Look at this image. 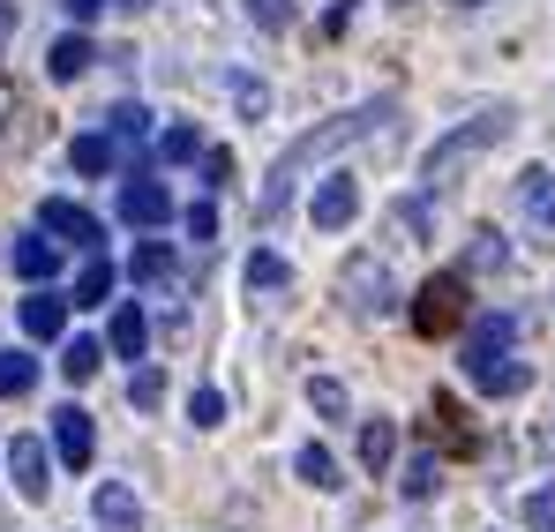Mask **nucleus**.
<instances>
[{
    "label": "nucleus",
    "instance_id": "nucleus-37",
    "mask_svg": "<svg viewBox=\"0 0 555 532\" xmlns=\"http://www.w3.org/2000/svg\"><path fill=\"white\" fill-rule=\"evenodd\" d=\"M233 180V151H203V187H225Z\"/></svg>",
    "mask_w": 555,
    "mask_h": 532
},
{
    "label": "nucleus",
    "instance_id": "nucleus-23",
    "mask_svg": "<svg viewBox=\"0 0 555 532\" xmlns=\"http://www.w3.org/2000/svg\"><path fill=\"white\" fill-rule=\"evenodd\" d=\"M285 285H293V263L278 248H256L248 256V293H285Z\"/></svg>",
    "mask_w": 555,
    "mask_h": 532
},
{
    "label": "nucleus",
    "instance_id": "nucleus-30",
    "mask_svg": "<svg viewBox=\"0 0 555 532\" xmlns=\"http://www.w3.org/2000/svg\"><path fill=\"white\" fill-rule=\"evenodd\" d=\"M511 263V248H503V233L488 225V233H473V248H465V270H503Z\"/></svg>",
    "mask_w": 555,
    "mask_h": 532
},
{
    "label": "nucleus",
    "instance_id": "nucleus-26",
    "mask_svg": "<svg viewBox=\"0 0 555 532\" xmlns=\"http://www.w3.org/2000/svg\"><path fill=\"white\" fill-rule=\"evenodd\" d=\"M105 135L143 151V143H151V113H143V105H113V113H105Z\"/></svg>",
    "mask_w": 555,
    "mask_h": 532
},
{
    "label": "nucleus",
    "instance_id": "nucleus-1",
    "mask_svg": "<svg viewBox=\"0 0 555 532\" xmlns=\"http://www.w3.org/2000/svg\"><path fill=\"white\" fill-rule=\"evenodd\" d=\"M390 113H398V98H375V105H353V113H338V120L308 128L300 143H285V151H278V166H271V180H263V195H256V218H263V225H278V218H285V203H293V187L315 173V166H323L331 151L361 143L375 120H390Z\"/></svg>",
    "mask_w": 555,
    "mask_h": 532
},
{
    "label": "nucleus",
    "instance_id": "nucleus-42",
    "mask_svg": "<svg viewBox=\"0 0 555 532\" xmlns=\"http://www.w3.org/2000/svg\"><path fill=\"white\" fill-rule=\"evenodd\" d=\"M451 8H488V0H451Z\"/></svg>",
    "mask_w": 555,
    "mask_h": 532
},
{
    "label": "nucleus",
    "instance_id": "nucleus-19",
    "mask_svg": "<svg viewBox=\"0 0 555 532\" xmlns=\"http://www.w3.org/2000/svg\"><path fill=\"white\" fill-rule=\"evenodd\" d=\"M113 300V263L105 256H83V270H76V293H68V308H105Z\"/></svg>",
    "mask_w": 555,
    "mask_h": 532
},
{
    "label": "nucleus",
    "instance_id": "nucleus-41",
    "mask_svg": "<svg viewBox=\"0 0 555 532\" xmlns=\"http://www.w3.org/2000/svg\"><path fill=\"white\" fill-rule=\"evenodd\" d=\"M113 8H128V15H143V8H151V0H113Z\"/></svg>",
    "mask_w": 555,
    "mask_h": 532
},
{
    "label": "nucleus",
    "instance_id": "nucleus-8",
    "mask_svg": "<svg viewBox=\"0 0 555 532\" xmlns=\"http://www.w3.org/2000/svg\"><path fill=\"white\" fill-rule=\"evenodd\" d=\"M173 218V195L158 187L151 173H135V180H120V225H135V233H158Z\"/></svg>",
    "mask_w": 555,
    "mask_h": 532
},
{
    "label": "nucleus",
    "instance_id": "nucleus-33",
    "mask_svg": "<svg viewBox=\"0 0 555 532\" xmlns=\"http://www.w3.org/2000/svg\"><path fill=\"white\" fill-rule=\"evenodd\" d=\"M248 23L256 30H293V0H248Z\"/></svg>",
    "mask_w": 555,
    "mask_h": 532
},
{
    "label": "nucleus",
    "instance_id": "nucleus-24",
    "mask_svg": "<svg viewBox=\"0 0 555 532\" xmlns=\"http://www.w3.org/2000/svg\"><path fill=\"white\" fill-rule=\"evenodd\" d=\"M390 457H398V428H390L383 413H375V420H361V465H369V472H383Z\"/></svg>",
    "mask_w": 555,
    "mask_h": 532
},
{
    "label": "nucleus",
    "instance_id": "nucleus-20",
    "mask_svg": "<svg viewBox=\"0 0 555 532\" xmlns=\"http://www.w3.org/2000/svg\"><path fill=\"white\" fill-rule=\"evenodd\" d=\"M210 143H203V128H188V120H173L166 135H158V166H195Z\"/></svg>",
    "mask_w": 555,
    "mask_h": 532
},
{
    "label": "nucleus",
    "instance_id": "nucleus-12",
    "mask_svg": "<svg viewBox=\"0 0 555 532\" xmlns=\"http://www.w3.org/2000/svg\"><path fill=\"white\" fill-rule=\"evenodd\" d=\"M61 256H68V248H61L53 233H23V241L8 248V270H15L23 285H53V270H61Z\"/></svg>",
    "mask_w": 555,
    "mask_h": 532
},
{
    "label": "nucleus",
    "instance_id": "nucleus-25",
    "mask_svg": "<svg viewBox=\"0 0 555 532\" xmlns=\"http://www.w3.org/2000/svg\"><path fill=\"white\" fill-rule=\"evenodd\" d=\"M128 277H143V285H166V277H173V248H166V241H143V248L128 256Z\"/></svg>",
    "mask_w": 555,
    "mask_h": 532
},
{
    "label": "nucleus",
    "instance_id": "nucleus-4",
    "mask_svg": "<svg viewBox=\"0 0 555 532\" xmlns=\"http://www.w3.org/2000/svg\"><path fill=\"white\" fill-rule=\"evenodd\" d=\"M465 270H443V277H428L421 293H413V330L421 338H459L465 330Z\"/></svg>",
    "mask_w": 555,
    "mask_h": 532
},
{
    "label": "nucleus",
    "instance_id": "nucleus-3",
    "mask_svg": "<svg viewBox=\"0 0 555 532\" xmlns=\"http://www.w3.org/2000/svg\"><path fill=\"white\" fill-rule=\"evenodd\" d=\"M511 120H518L511 105H488V113L459 120L451 135H436V143H428V158H421V187H428V195H436V187H451V180H459L473 158H488V151L511 135Z\"/></svg>",
    "mask_w": 555,
    "mask_h": 532
},
{
    "label": "nucleus",
    "instance_id": "nucleus-32",
    "mask_svg": "<svg viewBox=\"0 0 555 532\" xmlns=\"http://www.w3.org/2000/svg\"><path fill=\"white\" fill-rule=\"evenodd\" d=\"M188 420H195V428H218V420H225V390H218V382H203V390L188 398Z\"/></svg>",
    "mask_w": 555,
    "mask_h": 532
},
{
    "label": "nucleus",
    "instance_id": "nucleus-13",
    "mask_svg": "<svg viewBox=\"0 0 555 532\" xmlns=\"http://www.w3.org/2000/svg\"><path fill=\"white\" fill-rule=\"evenodd\" d=\"M68 330V293H53V285H38L30 300H23V338H38V346H53Z\"/></svg>",
    "mask_w": 555,
    "mask_h": 532
},
{
    "label": "nucleus",
    "instance_id": "nucleus-16",
    "mask_svg": "<svg viewBox=\"0 0 555 532\" xmlns=\"http://www.w3.org/2000/svg\"><path fill=\"white\" fill-rule=\"evenodd\" d=\"M68 166H76V173H83V180L113 173V166H120V143H113L105 128H91V135H76V143H68Z\"/></svg>",
    "mask_w": 555,
    "mask_h": 532
},
{
    "label": "nucleus",
    "instance_id": "nucleus-11",
    "mask_svg": "<svg viewBox=\"0 0 555 532\" xmlns=\"http://www.w3.org/2000/svg\"><path fill=\"white\" fill-rule=\"evenodd\" d=\"M91 525L98 532H143V503H135V488H128V480H98Z\"/></svg>",
    "mask_w": 555,
    "mask_h": 532
},
{
    "label": "nucleus",
    "instance_id": "nucleus-5",
    "mask_svg": "<svg viewBox=\"0 0 555 532\" xmlns=\"http://www.w3.org/2000/svg\"><path fill=\"white\" fill-rule=\"evenodd\" d=\"M338 300L353 315H390L398 308V277H390V263H375V256H353L346 277H338Z\"/></svg>",
    "mask_w": 555,
    "mask_h": 532
},
{
    "label": "nucleus",
    "instance_id": "nucleus-21",
    "mask_svg": "<svg viewBox=\"0 0 555 532\" xmlns=\"http://www.w3.org/2000/svg\"><path fill=\"white\" fill-rule=\"evenodd\" d=\"M428 420H436V428H443V443L459 450V457H473V436H465V413H459V398H451V390H436V405H428Z\"/></svg>",
    "mask_w": 555,
    "mask_h": 532
},
{
    "label": "nucleus",
    "instance_id": "nucleus-39",
    "mask_svg": "<svg viewBox=\"0 0 555 532\" xmlns=\"http://www.w3.org/2000/svg\"><path fill=\"white\" fill-rule=\"evenodd\" d=\"M61 8H68V15H76V23H91V15H105V8H113V0H61Z\"/></svg>",
    "mask_w": 555,
    "mask_h": 532
},
{
    "label": "nucleus",
    "instance_id": "nucleus-34",
    "mask_svg": "<svg viewBox=\"0 0 555 532\" xmlns=\"http://www.w3.org/2000/svg\"><path fill=\"white\" fill-rule=\"evenodd\" d=\"M181 225H188V241H218V203H188Z\"/></svg>",
    "mask_w": 555,
    "mask_h": 532
},
{
    "label": "nucleus",
    "instance_id": "nucleus-38",
    "mask_svg": "<svg viewBox=\"0 0 555 532\" xmlns=\"http://www.w3.org/2000/svg\"><path fill=\"white\" fill-rule=\"evenodd\" d=\"M398 218H405L413 233H428V195H405V203H398Z\"/></svg>",
    "mask_w": 555,
    "mask_h": 532
},
{
    "label": "nucleus",
    "instance_id": "nucleus-40",
    "mask_svg": "<svg viewBox=\"0 0 555 532\" xmlns=\"http://www.w3.org/2000/svg\"><path fill=\"white\" fill-rule=\"evenodd\" d=\"M8 38H15V8L0 0V46H8Z\"/></svg>",
    "mask_w": 555,
    "mask_h": 532
},
{
    "label": "nucleus",
    "instance_id": "nucleus-10",
    "mask_svg": "<svg viewBox=\"0 0 555 532\" xmlns=\"http://www.w3.org/2000/svg\"><path fill=\"white\" fill-rule=\"evenodd\" d=\"M53 457H61V465H76V472L98 457V428H91V413H83V405H61V413H53Z\"/></svg>",
    "mask_w": 555,
    "mask_h": 532
},
{
    "label": "nucleus",
    "instance_id": "nucleus-18",
    "mask_svg": "<svg viewBox=\"0 0 555 532\" xmlns=\"http://www.w3.org/2000/svg\"><path fill=\"white\" fill-rule=\"evenodd\" d=\"M293 472H300V480H308L315 495H338V488H346V480H338V457H331L323 443H300V457H293Z\"/></svg>",
    "mask_w": 555,
    "mask_h": 532
},
{
    "label": "nucleus",
    "instance_id": "nucleus-6",
    "mask_svg": "<svg viewBox=\"0 0 555 532\" xmlns=\"http://www.w3.org/2000/svg\"><path fill=\"white\" fill-rule=\"evenodd\" d=\"M38 233H53V241L76 248V256H98V248H105V225H98L83 203H68V195H53V203L38 210Z\"/></svg>",
    "mask_w": 555,
    "mask_h": 532
},
{
    "label": "nucleus",
    "instance_id": "nucleus-15",
    "mask_svg": "<svg viewBox=\"0 0 555 532\" xmlns=\"http://www.w3.org/2000/svg\"><path fill=\"white\" fill-rule=\"evenodd\" d=\"M91 61H98V46L83 38V30H68V38H53L46 76H53V83H76V76H91Z\"/></svg>",
    "mask_w": 555,
    "mask_h": 532
},
{
    "label": "nucleus",
    "instance_id": "nucleus-2",
    "mask_svg": "<svg viewBox=\"0 0 555 532\" xmlns=\"http://www.w3.org/2000/svg\"><path fill=\"white\" fill-rule=\"evenodd\" d=\"M518 346V315H465V382L473 390H488V398H518V390H533V367L511 353Z\"/></svg>",
    "mask_w": 555,
    "mask_h": 532
},
{
    "label": "nucleus",
    "instance_id": "nucleus-35",
    "mask_svg": "<svg viewBox=\"0 0 555 532\" xmlns=\"http://www.w3.org/2000/svg\"><path fill=\"white\" fill-rule=\"evenodd\" d=\"M526 525H533V532H555V480L526 495Z\"/></svg>",
    "mask_w": 555,
    "mask_h": 532
},
{
    "label": "nucleus",
    "instance_id": "nucleus-28",
    "mask_svg": "<svg viewBox=\"0 0 555 532\" xmlns=\"http://www.w3.org/2000/svg\"><path fill=\"white\" fill-rule=\"evenodd\" d=\"M30 382H38V360L8 346V353H0V398H30Z\"/></svg>",
    "mask_w": 555,
    "mask_h": 532
},
{
    "label": "nucleus",
    "instance_id": "nucleus-9",
    "mask_svg": "<svg viewBox=\"0 0 555 532\" xmlns=\"http://www.w3.org/2000/svg\"><path fill=\"white\" fill-rule=\"evenodd\" d=\"M308 218H315V233H346V225L361 218V180H353V173H331L323 187H315Z\"/></svg>",
    "mask_w": 555,
    "mask_h": 532
},
{
    "label": "nucleus",
    "instance_id": "nucleus-7",
    "mask_svg": "<svg viewBox=\"0 0 555 532\" xmlns=\"http://www.w3.org/2000/svg\"><path fill=\"white\" fill-rule=\"evenodd\" d=\"M8 480H15L30 503L53 495V450H46V436H15V443H8Z\"/></svg>",
    "mask_w": 555,
    "mask_h": 532
},
{
    "label": "nucleus",
    "instance_id": "nucleus-17",
    "mask_svg": "<svg viewBox=\"0 0 555 532\" xmlns=\"http://www.w3.org/2000/svg\"><path fill=\"white\" fill-rule=\"evenodd\" d=\"M398 488H405V503H428V495L443 488V457H436V450H413L405 472H398Z\"/></svg>",
    "mask_w": 555,
    "mask_h": 532
},
{
    "label": "nucleus",
    "instance_id": "nucleus-14",
    "mask_svg": "<svg viewBox=\"0 0 555 532\" xmlns=\"http://www.w3.org/2000/svg\"><path fill=\"white\" fill-rule=\"evenodd\" d=\"M143 346H151V315H143L135 300H120L113 323H105V353L113 360H143Z\"/></svg>",
    "mask_w": 555,
    "mask_h": 532
},
{
    "label": "nucleus",
    "instance_id": "nucleus-22",
    "mask_svg": "<svg viewBox=\"0 0 555 532\" xmlns=\"http://www.w3.org/2000/svg\"><path fill=\"white\" fill-rule=\"evenodd\" d=\"M98 367H105V338H68V346H61V375H68V382H91Z\"/></svg>",
    "mask_w": 555,
    "mask_h": 532
},
{
    "label": "nucleus",
    "instance_id": "nucleus-36",
    "mask_svg": "<svg viewBox=\"0 0 555 532\" xmlns=\"http://www.w3.org/2000/svg\"><path fill=\"white\" fill-rule=\"evenodd\" d=\"M233 105H241V113H248V120H256V113H263V105H271V90L256 83V76H233Z\"/></svg>",
    "mask_w": 555,
    "mask_h": 532
},
{
    "label": "nucleus",
    "instance_id": "nucleus-27",
    "mask_svg": "<svg viewBox=\"0 0 555 532\" xmlns=\"http://www.w3.org/2000/svg\"><path fill=\"white\" fill-rule=\"evenodd\" d=\"M308 405H315L323 420H346V413H353V398H346L338 375H308Z\"/></svg>",
    "mask_w": 555,
    "mask_h": 532
},
{
    "label": "nucleus",
    "instance_id": "nucleus-29",
    "mask_svg": "<svg viewBox=\"0 0 555 532\" xmlns=\"http://www.w3.org/2000/svg\"><path fill=\"white\" fill-rule=\"evenodd\" d=\"M526 210H533V225L555 233V173H526Z\"/></svg>",
    "mask_w": 555,
    "mask_h": 532
},
{
    "label": "nucleus",
    "instance_id": "nucleus-43",
    "mask_svg": "<svg viewBox=\"0 0 555 532\" xmlns=\"http://www.w3.org/2000/svg\"><path fill=\"white\" fill-rule=\"evenodd\" d=\"M548 443H555V428H548Z\"/></svg>",
    "mask_w": 555,
    "mask_h": 532
},
{
    "label": "nucleus",
    "instance_id": "nucleus-31",
    "mask_svg": "<svg viewBox=\"0 0 555 532\" xmlns=\"http://www.w3.org/2000/svg\"><path fill=\"white\" fill-rule=\"evenodd\" d=\"M158 398H166V375H158V367H135V375H128V405H135V413H151Z\"/></svg>",
    "mask_w": 555,
    "mask_h": 532
}]
</instances>
